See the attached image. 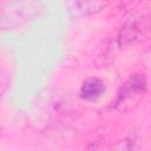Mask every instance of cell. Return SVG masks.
I'll return each instance as SVG.
<instances>
[{"mask_svg": "<svg viewBox=\"0 0 151 151\" xmlns=\"http://www.w3.org/2000/svg\"><path fill=\"white\" fill-rule=\"evenodd\" d=\"M146 90V80L142 74L131 76L118 90L114 100L112 101V106L117 107L124 104L126 100L133 99L137 96H140Z\"/></svg>", "mask_w": 151, "mask_h": 151, "instance_id": "4", "label": "cell"}, {"mask_svg": "<svg viewBox=\"0 0 151 151\" xmlns=\"http://www.w3.org/2000/svg\"><path fill=\"white\" fill-rule=\"evenodd\" d=\"M109 6V0H65L67 13L76 19L100 13Z\"/></svg>", "mask_w": 151, "mask_h": 151, "instance_id": "3", "label": "cell"}, {"mask_svg": "<svg viewBox=\"0 0 151 151\" xmlns=\"http://www.w3.org/2000/svg\"><path fill=\"white\" fill-rule=\"evenodd\" d=\"M31 7L24 0H4L1 6V27L9 29L27 20Z\"/></svg>", "mask_w": 151, "mask_h": 151, "instance_id": "2", "label": "cell"}, {"mask_svg": "<svg viewBox=\"0 0 151 151\" xmlns=\"http://www.w3.org/2000/svg\"><path fill=\"white\" fill-rule=\"evenodd\" d=\"M151 33V17L140 15L131 18L123 24L114 37V44L118 48L140 42Z\"/></svg>", "mask_w": 151, "mask_h": 151, "instance_id": "1", "label": "cell"}, {"mask_svg": "<svg viewBox=\"0 0 151 151\" xmlns=\"http://www.w3.org/2000/svg\"><path fill=\"white\" fill-rule=\"evenodd\" d=\"M106 91L105 83L99 78H88L86 79L79 90V96L83 100L86 101H97L103 97Z\"/></svg>", "mask_w": 151, "mask_h": 151, "instance_id": "5", "label": "cell"}]
</instances>
